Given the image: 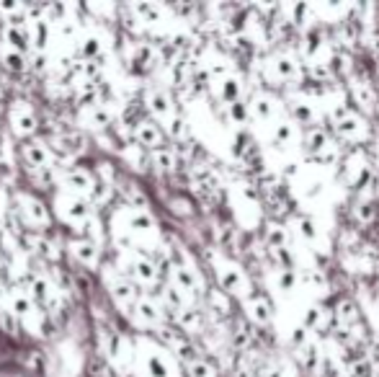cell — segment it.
<instances>
[{"label":"cell","instance_id":"6da1fadb","mask_svg":"<svg viewBox=\"0 0 379 377\" xmlns=\"http://www.w3.org/2000/svg\"><path fill=\"white\" fill-rule=\"evenodd\" d=\"M52 207H55V215L68 225H83L85 220L93 215V207L88 204L85 196L68 194V191L57 194L55 202H52Z\"/></svg>","mask_w":379,"mask_h":377},{"label":"cell","instance_id":"7a4b0ae2","mask_svg":"<svg viewBox=\"0 0 379 377\" xmlns=\"http://www.w3.org/2000/svg\"><path fill=\"white\" fill-rule=\"evenodd\" d=\"M16 202H18V215H21L26 228H31V230H47L49 225H52L49 207L42 199H36V196H31V194H18L16 196Z\"/></svg>","mask_w":379,"mask_h":377},{"label":"cell","instance_id":"3957f363","mask_svg":"<svg viewBox=\"0 0 379 377\" xmlns=\"http://www.w3.org/2000/svg\"><path fill=\"white\" fill-rule=\"evenodd\" d=\"M127 277L129 274L132 280L137 282V285L142 287H155L160 280V269L158 264L150 259V256H145V253H134V256H127L124 261V272H122Z\"/></svg>","mask_w":379,"mask_h":377},{"label":"cell","instance_id":"277c9868","mask_svg":"<svg viewBox=\"0 0 379 377\" xmlns=\"http://www.w3.org/2000/svg\"><path fill=\"white\" fill-rule=\"evenodd\" d=\"M104 280H109V287H111V297L119 302V307H129L137 302L139 292L137 287L132 285V282H127V277L122 272H117V266H106L104 269Z\"/></svg>","mask_w":379,"mask_h":377},{"label":"cell","instance_id":"5b68a950","mask_svg":"<svg viewBox=\"0 0 379 377\" xmlns=\"http://www.w3.org/2000/svg\"><path fill=\"white\" fill-rule=\"evenodd\" d=\"M132 137H134V145H139L142 150H160L166 147V132L158 122L152 119H139L132 127Z\"/></svg>","mask_w":379,"mask_h":377},{"label":"cell","instance_id":"8992f818","mask_svg":"<svg viewBox=\"0 0 379 377\" xmlns=\"http://www.w3.org/2000/svg\"><path fill=\"white\" fill-rule=\"evenodd\" d=\"M8 124H11L16 137L26 140V137H31V134L39 129V119H36V114L31 112L23 101H16V104L11 106V114H8Z\"/></svg>","mask_w":379,"mask_h":377},{"label":"cell","instance_id":"52a82bcc","mask_svg":"<svg viewBox=\"0 0 379 377\" xmlns=\"http://www.w3.org/2000/svg\"><path fill=\"white\" fill-rule=\"evenodd\" d=\"M139 359H142V372L147 377H176L171 356L166 354V349L152 346L150 351H139Z\"/></svg>","mask_w":379,"mask_h":377},{"label":"cell","instance_id":"ba28073f","mask_svg":"<svg viewBox=\"0 0 379 377\" xmlns=\"http://www.w3.org/2000/svg\"><path fill=\"white\" fill-rule=\"evenodd\" d=\"M217 280H220V287L225 290V292L230 294H242L248 292V282H245V277H242V272L237 269L235 264H228V261H217Z\"/></svg>","mask_w":379,"mask_h":377},{"label":"cell","instance_id":"9c48e42d","mask_svg":"<svg viewBox=\"0 0 379 377\" xmlns=\"http://www.w3.org/2000/svg\"><path fill=\"white\" fill-rule=\"evenodd\" d=\"M63 184L68 188V194L75 196H88L90 188L96 186V176L85 171V168H68L63 176Z\"/></svg>","mask_w":379,"mask_h":377},{"label":"cell","instance_id":"30bf717a","mask_svg":"<svg viewBox=\"0 0 379 377\" xmlns=\"http://www.w3.org/2000/svg\"><path fill=\"white\" fill-rule=\"evenodd\" d=\"M132 313H134V318H137L142 326H163V321H166V313H163V305H158V302L152 300V297H137V302L132 305Z\"/></svg>","mask_w":379,"mask_h":377},{"label":"cell","instance_id":"8fae6325","mask_svg":"<svg viewBox=\"0 0 379 377\" xmlns=\"http://www.w3.org/2000/svg\"><path fill=\"white\" fill-rule=\"evenodd\" d=\"M6 300H8L11 315L18 318V321H26V318H31V315L36 313V302L31 300V294H28L23 287H11Z\"/></svg>","mask_w":379,"mask_h":377},{"label":"cell","instance_id":"7c38bea8","mask_svg":"<svg viewBox=\"0 0 379 377\" xmlns=\"http://www.w3.org/2000/svg\"><path fill=\"white\" fill-rule=\"evenodd\" d=\"M21 155H23V163H26L28 168H52V163H55V153L49 150V145L36 142V140L23 142Z\"/></svg>","mask_w":379,"mask_h":377},{"label":"cell","instance_id":"4fadbf2b","mask_svg":"<svg viewBox=\"0 0 379 377\" xmlns=\"http://www.w3.org/2000/svg\"><path fill=\"white\" fill-rule=\"evenodd\" d=\"M68 251H70V256H73L80 266H85V269H96V266L101 264V248L93 245V243H88L85 238L70 240Z\"/></svg>","mask_w":379,"mask_h":377},{"label":"cell","instance_id":"5bb4252c","mask_svg":"<svg viewBox=\"0 0 379 377\" xmlns=\"http://www.w3.org/2000/svg\"><path fill=\"white\" fill-rule=\"evenodd\" d=\"M145 106H147V112L158 119V122H166V119H171L173 114H176L173 112L171 96H168L166 91H160V88H152V91L145 93Z\"/></svg>","mask_w":379,"mask_h":377},{"label":"cell","instance_id":"9a60e30c","mask_svg":"<svg viewBox=\"0 0 379 377\" xmlns=\"http://www.w3.org/2000/svg\"><path fill=\"white\" fill-rule=\"evenodd\" d=\"M122 220H124V228L132 233H152L155 230V220L147 210L142 207H127L122 210Z\"/></svg>","mask_w":379,"mask_h":377},{"label":"cell","instance_id":"2e32d148","mask_svg":"<svg viewBox=\"0 0 379 377\" xmlns=\"http://www.w3.org/2000/svg\"><path fill=\"white\" fill-rule=\"evenodd\" d=\"M3 39H6V47L18 52V55H26L28 57V31H26V23H6L3 26Z\"/></svg>","mask_w":379,"mask_h":377},{"label":"cell","instance_id":"e0dca14e","mask_svg":"<svg viewBox=\"0 0 379 377\" xmlns=\"http://www.w3.org/2000/svg\"><path fill=\"white\" fill-rule=\"evenodd\" d=\"M23 290L31 294V300L42 302V305H49L52 297H55V287H52V282H49L44 274H31V277H26Z\"/></svg>","mask_w":379,"mask_h":377},{"label":"cell","instance_id":"ac0fdd59","mask_svg":"<svg viewBox=\"0 0 379 377\" xmlns=\"http://www.w3.org/2000/svg\"><path fill=\"white\" fill-rule=\"evenodd\" d=\"M109 124H111V114L104 104L83 106L80 109V127H85V129H104Z\"/></svg>","mask_w":379,"mask_h":377},{"label":"cell","instance_id":"d6986e66","mask_svg":"<svg viewBox=\"0 0 379 377\" xmlns=\"http://www.w3.org/2000/svg\"><path fill=\"white\" fill-rule=\"evenodd\" d=\"M26 31H28V44L34 49L44 52V49L49 47V39H52V26H49V21H44V18H31V21L26 23Z\"/></svg>","mask_w":379,"mask_h":377},{"label":"cell","instance_id":"ffe728a7","mask_svg":"<svg viewBox=\"0 0 379 377\" xmlns=\"http://www.w3.org/2000/svg\"><path fill=\"white\" fill-rule=\"evenodd\" d=\"M78 49H80V57H85V63H93L104 52V42L98 34H83L78 39Z\"/></svg>","mask_w":379,"mask_h":377},{"label":"cell","instance_id":"44dd1931","mask_svg":"<svg viewBox=\"0 0 379 377\" xmlns=\"http://www.w3.org/2000/svg\"><path fill=\"white\" fill-rule=\"evenodd\" d=\"M80 228H83V238L88 240V243L101 245L106 240V233L101 230V228H104V223H101V217H98V215H90L88 220L80 225Z\"/></svg>","mask_w":379,"mask_h":377},{"label":"cell","instance_id":"7402d4cb","mask_svg":"<svg viewBox=\"0 0 379 377\" xmlns=\"http://www.w3.org/2000/svg\"><path fill=\"white\" fill-rule=\"evenodd\" d=\"M217 96H220L225 104L240 101V80H237V78H230V75L217 80Z\"/></svg>","mask_w":379,"mask_h":377},{"label":"cell","instance_id":"603a6c76","mask_svg":"<svg viewBox=\"0 0 379 377\" xmlns=\"http://www.w3.org/2000/svg\"><path fill=\"white\" fill-rule=\"evenodd\" d=\"M171 285H176L181 290V292H196V280H193V274L188 272L186 266H181V264H176L173 266V282Z\"/></svg>","mask_w":379,"mask_h":377},{"label":"cell","instance_id":"cb8c5ba5","mask_svg":"<svg viewBox=\"0 0 379 377\" xmlns=\"http://www.w3.org/2000/svg\"><path fill=\"white\" fill-rule=\"evenodd\" d=\"M0 63L11 73L26 70V55H18V52H14V49H8V47H0Z\"/></svg>","mask_w":379,"mask_h":377},{"label":"cell","instance_id":"d4e9b609","mask_svg":"<svg viewBox=\"0 0 379 377\" xmlns=\"http://www.w3.org/2000/svg\"><path fill=\"white\" fill-rule=\"evenodd\" d=\"M248 315L253 318L255 323H258V326H266V323L271 321V305L263 300V297H258V294H255L253 300L248 302Z\"/></svg>","mask_w":379,"mask_h":377},{"label":"cell","instance_id":"484cf974","mask_svg":"<svg viewBox=\"0 0 379 377\" xmlns=\"http://www.w3.org/2000/svg\"><path fill=\"white\" fill-rule=\"evenodd\" d=\"M176 321H178L181 331H199L201 329V313L193 310V307H183L176 313Z\"/></svg>","mask_w":379,"mask_h":377},{"label":"cell","instance_id":"4316f807","mask_svg":"<svg viewBox=\"0 0 379 377\" xmlns=\"http://www.w3.org/2000/svg\"><path fill=\"white\" fill-rule=\"evenodd\" d=\"M250 114L255 119H261V122H269L274 117V101L269 96H255L253 104H250Z\"/></svg>","mask_w":379,"mask_h":377},{"label":"cell","instance_id":"83f0119b","mask_svg":"<svg viewBox=\"0 0 379 377\" xmlns=\"http://www.w3.org/2000/svg\"><path fill=\"white\" fill-rule=\"evenodd\" d=\"M78 101H80V106H96L98 85L93 83V80H80V83H78Z\"/></svg>","mask_w":379,"mask_h":377},{"label":"cell","instance_id":"f1b7e54d","mask_svg":"<svg viewBox=\"0 0 379 377\" xmlns=\"http://www.w3.org/2000/svg\"><path fill=\"white\" fill-rule=\"evenodd\" d=\"M274 70H276V75L282 78V80H294V78H297V63L292 60V57L279 55L274 60Z\"/></svg>","mask_w":379,"mask_h":377},{"label":"cell","instance_id":"f546056e","mask_svg":"<svg viewBox=\"0 0 379 377\" xmlns=\"http://www.w3.org/2000/svg\"><path fill=\"white\" fill-rule=\"evenodd\" d=\"M150 163L158 166L160 171H173L176 168V155L168 150V147H160V150H152L150 153Z\"/></svg>","mask_w":379,"mask_h":377},{"label":"cell","instance_id":"4dcf8cb0","mask_svg":"<svg viewBox=\"0 0 379 377\" xmlns=\"http://www.w3.org/2000/svg\"><path fill=\"white\" fill-rule=\"evenodd\" d=\"M163 127H166V129H163V132L166 134H171L173 140H183V137H186V122H183V117H178V114H173L171 119H166V122H163Z\"/></svg>","mask_w":379,"mask_h":377},{"label":"cell","instance_id":"1f68e13d","mask_svg":"<svg viewBox=\"0 0 379 377\" xmlns=\"http://www.w3.org/2000/svg\"><path fill=\"white\" fill-rule=\"evenodd\" d=\"M122 155H124L127 161H129L134 168H142L147 163V150H142V147L134 145V142L127 145V147H122Z\"/></svg>","mask_w":379,"mask_h":377},{"label":"cell","instance_id":"d6a6232c","mask_svg":"<svg viewBox=\"0 0 379 377\" xmlns=\"http://www.w3.org/2000/svg\"><path fill=\"white\" fill-rule=\"evenodd\" d=\"M304 142H307V147H310L312 153H323L325 147L331 145V142H328V134H325L323 129H310L307 137H304Z\"/></svg>","mask_w":379,"mask_h":377},{"label":"cell","instance_id":"836d02e7","mask_svg":"<svg viewBox=\"0 0 379 377\" xmlns=\"http://www.w3.org/2000/svg\"><path fill=\"white\" fill-rule=\"evenodd\" d=\"M188 377H217V370L204 359H193L188 362Z\"/></svg>","mask_w":379,"mask_h":377},{"label":"cell","instance_id":"e575fe53","mask_svg":"<svg viewBox=\"0 0 379 377\" xmlns=\"http://www.w3.org/2000/svg\"><path fill=\"white\" fill-rule=\"evenodd\" d=\"M294 225H297V233H299V235H304L307 240H317V228L310 217H297Z\"/></svg>","mask_w":379,"mask_h":377},{"label":"cell","instance_id":"d590c367","mask_svg":"<svg viewBox=\"0 0 379 377\" xmlns=\"http://www.w3.org/2000/svg\"><path fill=\"white\" fill-rule=\"evenodd\" d=\"M274 140L276 145H292V140H294V129H292L289 122H282V124L276 127V132H274Z\"/></svg>","mask_w":379,"mask_h":377},{"label":"cell","instance_id":"8d00e7d4","mask_svg":"<svg viewBox=\"0 0 379 377\" xmlns=\"http://www.w3.org/2000/svg\"><path fill=\"white\" fill-rule=\"evenodd\" d=\"M269 243L274 245V248H284V243H287V230H284L282 225H276V223L269 225Z\"/></svg>","mask_w":379,"mask_h":377},{"label":"cell","instance_id":"74e56055","mask_svg":"<svg viewBox=\"0 0 379 377\" xmlns=\"http://www.w3.org/2000/svg\"><path fill=\"white\" fill-rule=\"evenodd\" d=\"M276 285H279V290H284V292H292L297 285V277L294 272H289V269H282V272L276 274Z\"/></svg>","mask_w":379,"mask_h":377},{"label":"cell","instance_id":"f35d334b","mask_svg":"<svg viewBox=\"0 0 379 377\" xmlns=\"http://www.w3.org/2000/svg\"><path fill=\"white\" fill-rule=\"evenodd\" d=\"M348 375L351 377H374V367L372 362H366V359H358L348 367Z\"/></svg>","mask_w":379,"mask_h":377},{"label":"cell","instance_id":"ab89813d","mask_svg":"<svg viewBox=\"0 0 379 377\" xmlns=\"http://www.w3.org/2000/svg\"><path fill=\"white\" fill-rule=\"evenodd\" d=\"M228 109H230V119H233V122H237V124H245V122H248V109H245L242 101H233V104H228Z\"/></svg>","mask_w":379,"mask_h":377},{"label":"cell","instance_id":"60d3db41","mask_svg":"<svg viewBox=\"0 0 379 377\" xmlns=\"http://www.w3.org/2000/svg\"><path fill=\"white\" fill-rule=\"evenodd\" d=\"M304 329H323V310L320 307H310L304 315Z\"/></svg>","mask_w":379,"mask_h":377},{"label":"cell","instance_id":"b9f144b4","mask_svg":"<svg viewBox=\"0 0 379 377\" xmlns=\"http://www.w3.org/2000/svg\"><path fill=\"white\" fill-rule=\"evenodd\" d=\"M132 11H134V14H142L145 21H158L160 14H163V8L160 6H132Z\"/></svg>","mask_w":379,"mask_h":377},{"label":"cell","instance_id":"7bdbcfd3","mask_svg":"<svg viewBox=\"0 0 379 377\" xmlns=\"http://www.w3.org/2000/svg\"><path fill=\"white\" fill-rule=\"evenodd\" d=\"M292 112H294V117L302 122V124H315V112H312L310 106L307 104H297V106H292Z\"/></svg>","mask_w":379,"mask_h":377},{"label":"cell","instance_id":"ee69618b","mask_svg":"<svg viewBox=\"0 0 379 377\" xmlns=\"http://www.w3.org/2000/svg\"><path fill=\"white\" fill-rule=\"evenodd\" d=\"M338 315H341V318H343V321H356V305H353V302H341V305H338Z\"/></svg>","mask_w":379,"mask_h":377},{"label":"cell","instance_id":"f6af8a7d","mask_svg":"<svg viewBox=\"0 0 379 377\" xmlns=\"http://www.w3.org/2000/svg\"><path fill=\"white\" fill-rule=\"evenodd\" d=\"M292 344H294V346H299V349H302L304 344H307V329H304V326L294 329V334H292Z\"/></svg>","mask_w":379,"mask_h":377},{"label":"cell","instance_id":"bcb514c9","mask_svg":"<svg viewBox=\"0 0 379 377\" xmlns=\"http://www.w3.org/2000/svg\"><path fill=\"white\" fill-rule=\"evenodd\" d=\"M302 356H304V364H307L310 370H315V364H317V351L312 349V346H304V349H302Z\"/></svg>","mask_w":379,"mask_h":377},{"label":"cell","instance_id":"7dc6e473","mask_svg":"<svg viewBox=\"0 0 379 377\" xmlns=\"http://www.w3.org/2000/svg\"><path fill=\"white\" fill-rule=\"evenodd\" d=\"M307 11H310L307 6H294V8H292V14H294V16H292V21H294V23H302V21H304V16H307Z\"/></svg>","mask_w":379,"mask_h":377},{"label":"cell","instance_id":"c3c4849f","mask_svg":"<svg viewBox=\"0 0 379 377\" xmlns=\"http://www.w3.org/2000/svg\"><path fill=\"white\" fill-rule=\"evenodd\" d=\"M358 215L364 217V220H372V217H374V210L369 207V204H361V207H358Z\"/></svg>","mask_w":379,"mask_h":377},{"label":"cell","instance_id":"681fc988","mask_svg":"<svg viewBox=\"0 0 379 377\" xmlns=\"http://www.w3.org/2000/svg\"><path fill=\"white\" fill-rule=\"evenodd\" d=\"M6 297H8V287L0 282V300H6Z\"/></svg>","mask_w":379,"mask_h":377}]
</instances>
